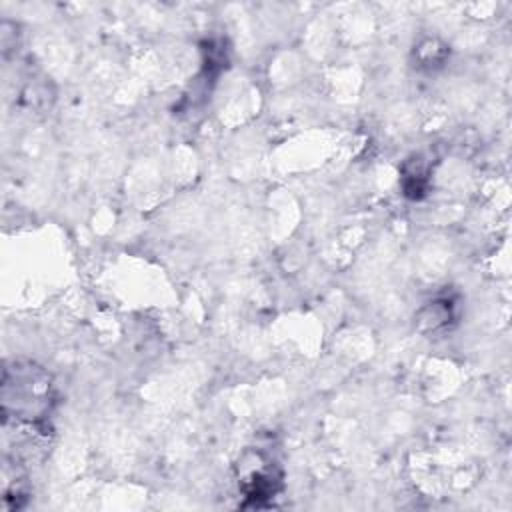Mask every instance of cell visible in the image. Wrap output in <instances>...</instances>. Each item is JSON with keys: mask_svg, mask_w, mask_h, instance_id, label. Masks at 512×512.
Instances as JSON below:
<instances>
[{"mask_svg": "<svg viewBox=\"0 0 512 512\" xmlns=\"http://www.w3.org/2000/svg\"><path fill=\"white\" fill-rule=\"evenodd\" d=\"M452 318V306L450 302H430L424 310H422V322H426L432 330L444 326L448 320Z\"/></svg>", "mask_w": 512, "mask_h": 512, "instance_id": "cell-2", "label": "cell"}, {"mask_svg": "<svg viewBox=\"0 0 512 512\" xmlns=\"http://www.w3.org/2000/svg\"><path fill=\"white\" fill-rule=\"evenodd\" d=\"M2 400L4 410L12 406L14 414L22 420L32 422L44 418L52 402V384L48 374L30 362H16L14 372L10 368L4 370Z\"/></svg>", "mask_w": 512, "mask_h": 512, "instance_id": "cell-1", "label": "cell"}]
</instances>
